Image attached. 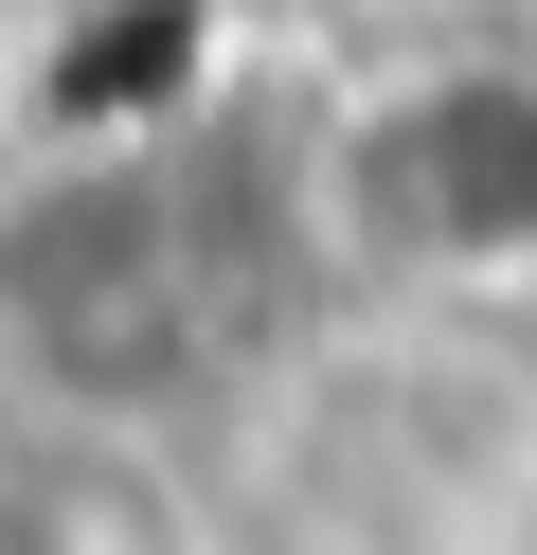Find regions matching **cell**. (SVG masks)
Segmentation results:
<instances>
[{
    "label": "cell",
    "instance_id": "cell-1",
    "mask_svg": "<svg viewBox=\"0 0 537 555\" xmlns=\"http://www.w3.org/2000/svg\"><path fill=\"white\" fill-rule=\"evenodd\" d=\"M251 359H269L251 251L179 144H72L0 180V376L18 395L126 430V412H179Z\"/></svg>",
    "mask_w": 537,
    "mask_h": 555
},
{
    "label": "cell",
    "instance_id": "cell-2",
    "mask_svg": "<svg viewBox=\"0 0 537 555\" xmlns=\"http://www.w3.org/2000/svg\"><path fill=\"white\" fill-rule=\"evenodd\" d=\"M520 305H358L269 376V519L305 555H465L537 483V359Z\"/></svg>",
    "mask_w": 537,
    "mask_h": 555
},
{
    "label": "cell",
    "instance_id": "cell-3",
    "mask_svg": "<svg viewBox=\"0 0 537 555\" xmlns=\"http://www.w3.org/2000/svg\"><path fill=\"white\" fill-rule=\"evenodd\" d=\"M286 233L358 305H520L537 287V54H394L286 162Z\"/></svg>",
    "mask_w": 537,
    "mask_h": 555
}]
</instances>
